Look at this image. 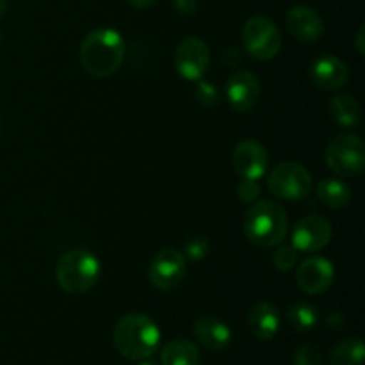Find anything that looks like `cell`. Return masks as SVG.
<instances>
[{"label":"cell","instance_id":"obj_1","mask_svg":"<svg viewBox=\"0 0 365 365\" xmlns=\"http://www.w3.org/2000/svg\"><path fill=\"white\" fill-rule=\"evenodd\" d=\"M81 64L91 77L106 78L120 70L125 59V39L118 31L100 27L89 32L81 45Z\"/></svg>","mask_w":365,"mask_h":365},{"label":"cell","instance_id":"obj_2","mask_svg":"<svg viewBox=\"0 0 365 365\" xmlns=\"http://www.w3.org/2000/svg\"><path fill=\"white\" fill-rule=\"evenodd\" d=\"M114 348L121 356L139 362L152 359L160 346V330L155 321L146 314L132 312L121 317L113 331Z\"/></svg>","mask_w":365,"mask_h":365},{"label":"cell","instance_id":"obj_3","mask_svg":"<svg viewBox=\"0 0 365 365\" xmlns=\"http://www.w3.org/2000/svg\"><path fill=\"white\" fill-rule=\"evenodd\" d=\"M242 230L248 241L259 248H274L289 234V216L277 200H257L242 220Z\"/></svg>","mask_w":365,"mask_h":365},{"label":"cell","instance_id":"obj_4","mask_svg":"<svg viewBox=\"0 0 365 365\" xmlns=\"http://www.w3.org/2000/svg\"><path fill=\"white\" fill-rule=\"evenodd\" d=\"M56 278L59 287L68 294H86L98 284L100 260L88 250H70L57 262Z\"/></svg>","mask_w":365,"mask_h":365},{"label":"cell","instance_id":"obj_5","mask_svg":"<svg viewBox=\"0 0 365 365\" xmlns=\"http://www.w3.org/2000/svg\"><path fill=\"white\" fill-rule=\"evenodd\" d=\"M324 160L339 177H359L365 171L364 139L356 134L337 135L327 145Z\"/></svg>","mask_w":365,"mask_h":365},{"label":"cell","instance_id":"obj_6","mask_svg":"<svg viewBox=\"0 0 365 365\" xmlns=\"http://www.w3.org/2000/svg\"><path fill=\"white\" fill-rule=\"evenodd\" d=\"M267 189L273 196L287 202H296L309 196L312 189V175L303 164L284 160L267 175Z\"/></svg>","mask_w":365,"mask_h":365},{"label":"cell","instance_id":"obj_7","mask_svg":"<svg viewBox=\"0 0 365 365\" xmlns=\"http://www.w3.org/2000/svg\"><path fill=\"white\" fill-rule=\"evenodd\" d=\"M245 52L255 61H271L280 53L282 34L273 20L252 16L242 27Z\"/></svg>","mask_w":365,"mask_h":365},{"label":"cell","instance_id":"obj_8","mask_svg":"<svg viewBox=\"0 0 365 365\" xmlns=\"http://www.w3.org/2000/svg\"><path fill=\"white\" fill-rule=\"evenodd\" d=\"M187 271V259L177 248H163L150 262V284L164 292L175 291L182 285Z\"/></svg>","mask_w":365,"mask_h":365},{"label":"cell","instance_id":"obj_9","mask_svg":"<svg viewBox=\"0 0 365 365\" xmlns=\"http://www.w3.org/2000/svg\"><path fill=\"white\" fill-rule=\"evenodd\" d=\"M173 64L184 81L196 82L203 78L210 64V48L203 39L185 38L175 48Z\"/></svg>","mask_w":365,"mask_h":365},{"label":"cell","instance_id":"obj_10","mask_svg":"<svg viewBox=\"0 0 365 365\" xmlns=\"http://www.w3.org/2000/svg\"><path fill=\"white\" fill-rule=\"evenodd\" d=\"M331 225L323 216H305L291 232V245L298 253H317L331 241Z\"/></svg>","mask_w":365,"mask_h":365},{"label":"cell","instance_id":"obj_11","mask_svg":"<svg viewBox=\"0 0 365 365\" xmlns=\"http://www.w3.org/2000/svg\"><path fill=\"white\" fill-rule=\"evenodd\" d=\"M232 166L241 178L260 180L269 168V155L257 139H242L232 152Z\"/></svg>","mask_w":365,"mask_h":365},{"label":"cell","instance_id":"obj_12","mask_svg":"<svg viewBox=\"0 0 365 365\" xmlns=\"http://www.w3.org/2000/svg\"><path fill=\"white\" fill-rule=\"evenodd\" d=\"M262 95V86L255 73L248 70H237L228 77L225 84V96L230 107L237 113H250L255 109Z\"/></svg>","mask_w":365,"mask_h":365},{"label":"cell","instance_id":"obj_13","mask_svg":"<svg viewBox=\"0 0 365 365\" xmlns=\"http://www.w3.org/2000/svg\"><path fill=\"white\" fill-rule=\"evenodd\" d=\"M335 282V267L319 255L309 257L296 269V284L305 294L317 296L327 292Z\"/></svg>","mask_w":365,"mask_h":365},{"label":"cell","instance_id":"obj_14","mask_svg":"<svg viewBox=\"0 0 365 365\" xmlns=\"http://www.w3.org/2000/svg\"><path fill=\"white\" fill-rule=\"evenodd\" d=\"M309 77L312 84L323 91H339L348 84L349 70L341 57L323 53L310 64Z\"/></svg>","mask_w":365,"mask_h":365},{"label":"cell","instance_id":"obj_15","mask_svg":"<svg viewBox=\"0 0 365 365\" xmlns=\"http://www.w3.org/2000/svg\"><path fill=\"white\" fill-rule=\"evenodd\" d=\"M289 34L299 43H317L324 36V20L316 9L309 6H294L289 9L287 18Z\"/></svg>","mask_w":365,"mask_h":365},{"label":"cell","instance_id":"obj_16","mask_svg":"<svg viewBox=\"0 0 365 365\" xmlns=\"http://www.w3.org/2000/svg\"><path fill=\"white\" fill-rule=\"evenodd\" d=\"M195 337L209 351H223L232 342V330L225 321L214 316H202L195 321Z\"/></svg>","mask_w":365,"mask_h":365},{"label":"cell","instance_id":"obj_17","mask_svg":"<svg viewBox=\"0 0 365 365\" xmlns=\"http://www.w3.org/2000/svg\"><path fill=\"white\" fill-rule=\"evenodd\" d=\"M248 327L257 341H271L280 331V312L269 302H260L248 314Z\"/></svg>","mask_w":365,"mask_h":365},{"label":"cell","instance_id":"obj_18","mask_svg":"<svg viewBox=\"0 0 365 365\" xmlns=\"http://www.w3.org/2000/svg\"><path fill=\"white\" fill-rule=\"evenodd\" d=\"M328 110L330 116L339 127L342 128H353L360 123L362 118V109H360L359 100L348 93H339L328 103Z\"/></svg>","mask_w":365,"mask_h":365},{"label":"cell","instance_id":"obj_19","mask_svg":"<svg viewBox=\"0 0 365 365\" xmlns=\"http://www.w3.org/2000/svg\"><path fill=\"white\" fill-rule=\"evenodd\" d=\"M317 198L323 203L327 209L331 210H341L344 207H348V203L351 202L353 191L344 180L341 178H323V180L317 184Z\"/></svg>","mask_w":365,"mask_h":365},{"label":"cell","instance_id":"obj_20","mask_svg":"<svg viewBox=\"0 0 365 365\" xmlns=\"http://www.w3.org/2000/svg\"><path fill=\"white\" fill-rule=\"evenodd\" d=\"M160 364L163 365H198V346L187 339H173L166 342L160 349Z\"/></svg>","mask_w":365,"mask_h":365},{"label":"cell","instance_id":"obj_21","mask_svg":"<svg viewBox=\"0 0 365 365\" xmlns=\"http://www.w3.org/2000/svg\"><path fill=\"white\" fill-rule=\"evenodd\" d=\"M365 346L360 337H349L335 344L330 353V365H364Z\"/></svg>","mask_w":365,"mask_h":365},{"label":"cell","instance_id":"obj_22","mask_svg":"<svg viewBox=\"0 0 365 365\" xmlns=\"http://www.w3.org/2000/svg\"><path fill=\"white\" fill-rule=\"evenodd\" d=\"M287 321L294 330L305 334V331L314 330L317 327V323H319V314H317L314 305H309L305 302H298L287 309Z\"/></svg>","mask_w":365,"mask_h":365},{"label":"cell","instance_id":"obj_23","mask_svg":"<svg viewBox=\"0 0 365 365\" xmlns=\"http://www.w3.org/2000/svg\"><path fill=\"white\" fill-rule=\"evenodd\" d=\"M273 253V264L278 271H292L298 264V252L294 246L287 245H278L274 246Z\"/></svg>","mask_w":365,"mask_h":365},{"label":"cell","instance_id":"obj_24","mask_svg":"<svg viewBox=\"0 0 365 365\" xmlns=\"http://www.w3.org/2000/svg\"><path fill=\"white\" fill-rule=\"evenodd\" d=\"M195 98L200 106L214 107L220 102V89H217V86L212 84V82L200 78L195 84Z\"/></svg>","mask_w":365,"mask_h":365},{"label":"cell","instance_id":"obj_25","mask_svg":"<svg viewBox=\"0 0 365 365\" xmlns=\"http://www.w3.org/2000/svg\"><path fill=\"white\" fill-rule=\"evenodd\" d=\"M324 356L319 346L305 342L298 348L294 355V365H323Z\"/></svg>","mask_w":365,"mask_h":365},{"label":"cell","instance_id":"obj_26","mask_svg":"<svg viewBox=\"0 0 365 365\" xmlns=\"http://www.w3.org/2000/svg\"><path fill=\"white\" fill-rule=\"evenodd\" d=\"M210 252L209 239L203 235H196V237H189L184 246V257L189 260H203Z\"/></svg>","mask_w":365,"mask_h":365},{"label":"cell","instance_id":"obj_27","mask_svg":"<svg viewBox=\"0 0 365 365\" xmlns=\"http://www.w3.org/2000/svg\"><path fill=\"white\" fill-rule=\"evenodd\" d=\"M260 192H262V187H260L259 180H250V178H242L237 185V196L242 203H255L257 200H260Z\"/></svg>","mask_w":365,"mask_h":365},{"label":"cell","instance_id":"obj_28","mask_svg":"<svg viewBox=\"0 0 365 365\" xmlns=\"http://www.w3.org/2000/svg\"><path fill=\"white\" fill-rule=\"evenodd\" d=\"M175 9L184 16H191L198 9V0H175Z\"/></svg>","mask_w":365,"mask_h":365},{"label":"cell","instance_id":"obj_29","mask_svg":"<svg viewBox=\"0 0 365 365\" xmlns=\"http://www.w3.org/2000/svg\"><path fill=\"white\" fill-rule=\"evenodd\" d=\"M364 34H365V27H364V24H362L359 27V31H356V34H355V48H356V52L360 53V56H364V52H365Z\"/></svg>","mask_w":365,"mask_h":365},{"label":"cell","instance_id":"obj_30","mask_svg":"<svg viewBox=\"0 0 365 365\" xmlns=\"http://www.w3.org/2000/svg\"><path fill=\"white\" fill-rule=\"evenodd\" d=\"M327 323L330 324L331 328H337V330H341V328L344 327V319H342L341 314H330L327 319Z\"/></svg>","mask_w":365,"mask_h":365},{"label":"cell","instance_id":"obj_31","mask_svg":"<svg viewBox=\"0 0 365 365\" xmlns=\"http://www.w3.org/2000/svg\"><path fill=\"white\" fill-rule=\"evenodd\" d=\"M157 0H128L132 7H138V9H146V7H152Z\"/></svg>","mask_w":365,"mask_h":365},{"label":"cell","instance_id":"obj_32","mask_svg":"<svg viewBox=\"0 0 365 365\" xmlns=\"http://www.w3.org/2000/svg\"><path fill=\"white\" fill-rule=\"evenodd\" d=\"M7 13V0H0V18Z\"/></svg>","mask_w":365,"mask_h":365},{"label":"cell","instance_id":"obj_33","mask_svg":"<svg viewBox=\"0 0 365 365\" xmlns=\"http://www.w3.org/2000/svg\"><path fill=\"white\" fill-rule=\"evenodd\" d=\"M138 365H157V362H153V360L150 359H145V360H139Z\"/></svg>","mask_w":365,"mask_h":365},{"label":"cell","instance_id":"obj_34","mask_svg":"<svg viewBox=\"0 0 365 365\" xmlns=\"http://www.w3.org/2000/svg\"><path fill=\"white\" fill-rule=\"evenodd\" d=\"M2 39H4V36H2V32H0V46H2Z\"/></svg>","mask_w":365,"mask_h":365}]
</instances>
